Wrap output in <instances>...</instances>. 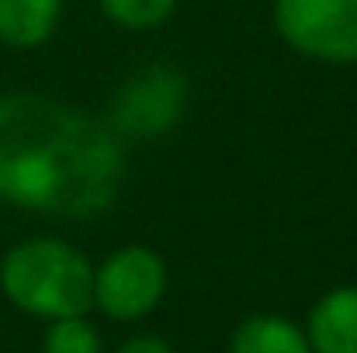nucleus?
Returning <instances> with one entry per match:
<instances>
[{"mask_svg":"<svg viewBox=\"0 0 357 353\" xmlns=\"http://www.w3.org/2000/svg\"><path fill=\"white\" fill-rule=\"evenodd\" d=\"M167 291V267L146 246H125L112 253L94 274V305L112 319H142L149 315Z\"/></svg>","mask_w":357,"mask_h":353,"instance_id":"obj_4","label":"nucleus"},{"mask_svg":"<svg viewBox=\"0 0 357 353\" xmlns=\"http://www.w3.org/2000/svg\"><path fill=\"white\" fill-rule=\"evenodd\" d=\"M63 0H0V42L14 49L42 45L59 21Z\"/></svg>","mask_w":357,"mask_h":353,"instance_id":"obj_7","label":"nucleus"},{"mask_svg":"<svg viewBox=\"0 0 357 353\" xmlns=\"http://www.w3.org/2000/svg\"><path fill=\"white\" fill-rule=\"evenodd\" d=\"M309 343L316 353H357V288H337L312 308Z\"/></svg>","mask_w":357,"mask_h":353,"instance_id":"obj_6","label":"nucleus"},{"mask_svg":"<svg viewBox=\"0 0 357 353\" xmlns=\"http://www.w3.org/2000/svg\"><path fill=\"white\" fill-rule=\"evenodd\" d=\"M119 353H174L163 340H156V336H139V340H128Z\"/></svg>","mask_w":357,"mask_h":353,"instance_id":"obj_11","label":"nucleus"},{"mask_svg":"<svg viewBox=\"0 0 357 353\" xmlns=\"http://www.w3.org/2000/svg\"><path fill=\"white\" fill-rule=\"evenodd\" d=\"M177 0H101V10L121 28H156L174 14Z\"/></svg>","mask_w":357,"mask_h":353,"instance_id":"obj_9","label":"nucleus"},{"mask_svg":"<svg viewBox=\"0 0 357 353\" xmlns=\"http://www.w3.org/2000/svg\"><path fill=\"white\" fill-rule=\"evenodd\" d=\"M119 135L42 94L0 97V198L28 212L91 219L121 187Z\"/></svg>","mask_w":357,"mask_h":353,"instance_id":"obj_1","label":"nucleus"},{"mask_svg":"<svg viewBox=\"0 0 357 353\" xmlns=\"http://www.w3.org/2000/svg\"><path fill=\"white\" fill-rule=\"evenodd\" d=\"M281 38L326 63H357V0H278Z\"/></svg>","mask_w":357,"mask_h":353,"instance_id":"obj_3","label":"nucleus"},{"mask_svg":"<svg viewBox=\"0 0 357 353\" xmlns=\"http://www.w3.org/2000/svg\"><path fill=\"white\" fill-rule=\"evenodd\" d=\"M184 101H188V80L170 66H149L146 73L128 80L119 94L112 111V132L135 139L163 135L181 118Z\"/></svg>","mask_w":357,"mask_h":353,"instance_id":"obj_5","label":"nucleus"},{"mask_svg":"<svg viewBox=\"0 0 357 353\" xmlns=\"http://www.w3.org/2000/svg\"><path fill=\"white\" fill-rule=\"evenodd\" d=\"M233 353H312L305 336L278 315H257L233 336Z\"/></svg>","mask_w":357,"mask_h":353,"instance_id":"obj_8","label":"nucleus"},{"mask_svg":"<svg viewBox=\"0 0 357 353\" xmlns=\"http://www.w3.org/2000/svg\"><path fill=\"white\" fill-rule=\"evenodd\" d=\"M45 353H101L94 326L77 319H56L45 333Z\"/></svg>","mask_w":357,"mask_h":353,"instance_id":"obj_10","label":"nucleus"},{"mask_svg":"<svg viewBox=\"0 0 357 353\" xmlns=\"http://www.w3.org/2000/svg\"><path fill=\"white\" fill-rule=\"evenodd\" d=\"M3 295L42 319H77L94 305V270L63 239H28L0 263Z\"/></svg>","mask_w":357,"mask_h":353,"instance_id":"obj_2","label":"nucleus"}]
</instances>
